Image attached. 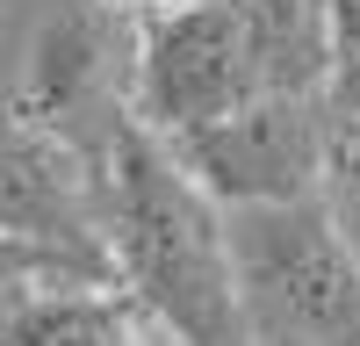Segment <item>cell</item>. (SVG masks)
I'll return each instance as SVG.
<instances>
[{"label": "cell", "mask_w": 360, "mask_h": 346, "mask_svg": "<svg viewBox=\"0 0 360 346\" xmlns=\"http://www.w3.org/2000/svg\"><path fill=\"white\" fill-rule=\"evenodd\" d=\"M108 173V260L115 281L144 303V317L173 346H252L238 310V267L224 202L195 188V173L173 159L159 130L137 115L101 152Z\"/></svg>", "instance_id": "cell-1"}, {"label": "cell", "mask_w": 360, "mask_h": 346, "mask_svg": "<svg viewBox=\"0 0 360 346\" xmlns=\"http://www.w3.org/2000/svg\"><path fill=\"white\" fill-rule=\"evenodd\" d=\"M252 346H360V245L332 195L224 210Z\"/></svg>", "instance_id": "cell-2"}, {"label": "cell", "mask_w": 360, "mask_h": 346, "mask_svg": "<svg viewBox=\"0 0 360 346\" xmlns=\"http://www.w3.org/2000/svg\"><path fill=\"white\" fill-rule=\"evenodd\" d=\"M173 159L195 173V188L224 210L259 202H310L332 195V166L346 152V123L324 94H259L224 123L166 137Z\"/></svg>", "instance_id": "cell-3"}, {"label": "cell", "mask_w": 360, "mask_h": 346, "mask_svg": "<svg viewBox=\"0 0 360 346\" xmlns=\"http://www.w3.org/2000/svg\"><path fill=\"white\" fill-rule=\"evenodd\" d=\"M266 94L252 22L238 0H188V8L144 15L137 22V79H130V115L159 137L224 123L245 101Z\"/></svg>", "instance_id": "cell-4"}, {"label": "cell", "mask_w": 360, "mask_h": 346, "mask_svg": "<svg viewBox=\"0 0 360 346\" xmlns=\"http://www.w3.org/2000/svg\"><path fill=\"white\" fill-rule=\"evenodd\" d=\"M0 238L44 245L79 274L115 281L108 260V173L65 130L0 108Z\"/></svg>", "instance_id": "cell-5"}, {"label": "cell", "mask_w": 360, "mask_h": 346, "mask_svg": "<svg viewBox=\"0 0 360 346\" xmlns=\"http://www.w3.org/2000/svg\"><path fill=\"white\" fill-rule=\"evenodd\" d=\"M130 79H137V22L108 15L101 0H72L37 29L8 108L65 130L101 159L115 130L130 123Z\"/></svg>", "instance_id": "cell-6"}, {"label": "cell", "mask_w": 360, "mask_h": 346, "mask_svg": "<svg viewBox=\"0 0 360 346\" xmlns=\"http://www.w3.org/2000/svg\"><path fill=\"white\" fill-rule=\"evenodd\" d=\"M0 346H173L123 281H22L0 296Z\"/></svg>", "instance_id": "cell-7"}, {"label": "cell", "mask_w": 360, "mask_h": 346, "mask_svg": "<svg viewBox=\"0 0 360 346\" xmlns=\"http://www.w3.org/2000/svg\"><path fill=\"white\" fill-rule=\"evenodd\" d=\"M324 44H332L324 101L339 108V123H360V0H324Z\"/></svg>", "instance_id": "cell-8"}, {"label": "cell", "mask_w": 360, "mask_h": 346, "mask_svg": "<svg viewBox=\"0 0 360 346\" xmlns=\"http://www.w3.org/2000/svg\"><path fill=\"white\" fill-rule=\"evenodd\" d=\"M22 281H94V274H79L72 260H58L44 245H22V238H0V296Z\"/></svg>", "instance_id": "cell-9"}, {"label": "cell", "mask_w": 360, "mask_h": 346, "mask_svg": "<svg viewBox=\"0 0 360 346\" xmlns=\"http://www.w3.org/2000/svg\"><path fill=\"white\" fill-rule=\"evenodd\" d=\"M108 15H123V22H144V15H166V8H188V0H101Z\"/></svg>", "instance_id": "cell-10"}]
</instances>
